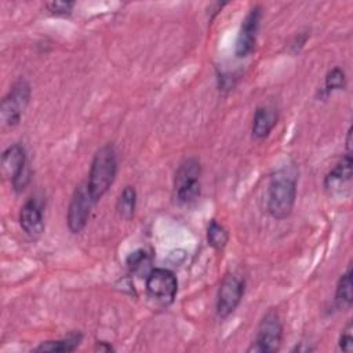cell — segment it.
Here are the masks:
<instances>
[{
  "label": "cell",
  "mask_w": 353,
  "mask_h": 353,
  "mask_svg": "<svg viewBox=\"0 0 353 353\" xmlns=\"http://www.w3.org/2000/svg\"><path fill=\"white\" fill-rule=\"evenodd\" d=\"M296 170L283 167L277 170L269 181L266 210L274 219H285L292 212L296 199Z\"/></svg>",
  "instance_id": "obj_1"
},
{
  "label": "cell",
  "mask_w": 353,
  "mask_h": 353,
  "mask_svg": "<svg viewBox=\"0 0 353 353\" xmlns=\"http://www.w3.org/2000/svg\"><path fill=\"white\" fill-rule=\"evenodd\" d=\"M117 174V153L113 145L106 143L101 146L91 161L90 172H88V179L87 186L88 190L98 203L103 194L109 190V188L113 185L114 178Z\"/></svg>",
  "instance_id": "obj_2"
},
{
  "label": "cell",
  "mask_w": 353,
  "mask_h": 353,
  "mask_svg": "<svg viewBox=\"0 0 353 353\" xmlns=\"http://www.w3.org/2000/svg\"><path fill=\"white\" fill-rule=\"evenodd\" d=\"M32 95L30 84L26 79H18L4 95L0 105V121L3 127L14 128L19 124Z\"/></svg>",
  "instance_id": "obj_3"
},
{
  "label": "cell",
  "mask_w": 353,
  "mask_h": 353,
  "mask_svg": "<svg viewBox=\"0 0 353 353\" xmlns=\"http://www.w3.org/2000/svg\"><path fill=\"white\" fill-rule=\"evenodd\" d=\"M201 165L196 157L185 159L174 176V199L179 204H190L200 194Z\"/></svg>",
  "instance_id": "obj_4"
},
{
  "label": "cell",
  "mask_w": 353,
  "mask_h": 353,
  "mask_svg": "<svg viewBox=\"0 0 353 353\" xmlns=\"http://www.w3.org/2000/svg\"><path fill=\"white\" fill-rule=\"evenodd\" d=\"M283 341V323L277 310L270 309L258 324L256 335L247 352L274 353L280 350Z\"/></svg>",
  "instance_id": "obj_5"
},
{
  "label": "cell",
  "mask_w": 353,
  "mask_h": 353,
  "mask_svg": "<svg viewBox=\"0 0 353 353\" xmlns=\"http://www.w3.org/2000/svg\"><path fill=\"white\" fill-rule=\"evenodd\" d=\"M1 172L4 178H10L17 193L26 188L30 181V170L25 148L21 143H14L1 153Z\"/></svg>",
  "instance_id": "obj_6"
},
{
  "label": "cell",
  "mask_w": 353,
  "mask_h": 353,
  "mask_svg": "<svg viewBox=\"0 0 353 353\" xmlns=\"http://www.w3.org/2000/svg\"><path fill=\"white\" fill-rule=\"evenodd\" d=\"M245 281L240 274L228 273L223 276L218 288L215 305V312L219 319H226L236 310L243 299Z\"/></svg>",
  "instance_id": "obj_7"
},
{
  "label": "cell",
  "mask_w": 353,
  "mask_h": 353,
  "mask_svg": "<svg viewBox=\"0 0 353 353\" xmlns=\"http://www.w3.org/2000/svg\"><path fill=\"white\" fill-rule=\"evenodd\" d=\"M94 204H97V203L88 190L87 182L80 183L74 189L72 199L69 201V205H68L66 223H68V229L72 233L77 234V233L83 232V229L85 228V225L88 222L91 208Z\"/></svg>",
  "instance_id": "obj_8"
},
{
  "label": "cell",
  "mask_w": 353,
  "mask_h": 353,
  "mask_svg": "<svg viewBox=\"0 0 353 353\" xmlns=\"http://www.w3.org/2000/svg\"><path fill=\"white\" fill-rule=\"evenodd\" d=\"M146 292L161 305H170L178 292V280L171 270L154 268L146 276Z\"/></svg>",
  "instance_id": "obj_9"
},
{
  "label": "cell",
  "mask_w": 353,
  "mask_h": 353,
  "mask_svg": "<svg viewBox=\"0 0 353 353\" xmlns=\"http://www.w3.org/2000/svg\"><path fill=\"white\" fill-rule=\"evenodd\" d=\"M261 18L262 7L256 4L247 12L244 19L241 21L234 46V54L237 58H247L254 51L261 26Z\"/></svg>",
  "instance_id": "obj_10"
},
{
  "label": "cell",
  "mask_w": 353,
  "mask_h": 353,
  "mask_svg": "<svg viewBox=\"0 0 353 353\" xmlns=\"http://www.w3.org/2000/svg\"><path fill=\"white\" fill-rule=\"evenodd\" d=\"M352 153H345L324 178V189L328 193H338L352 182Z\"/></svg>",
  "instance_id": "obj_11"
},
{
  "label": "cell",
  "mask_w": 353,
  "mask_h": 353,
  "mask_svg": "<svg viewBox=\"0 0 353 353\" xmlns=\"http://www.w3.org/2000/svg\"><path fill=\"white\" fill-rule=\"evenodd\" d=\"M19 225L22 230L29 237H39L44 232V219H43V211L36 199H29L25 201V204L21 207L19 211Z\"/></svg>",
  "instance_id": "obj_12"
},
{
  "label": "cell",
  "mask_w": 353,
  "mask_h": 353,
  "mask_svg": "<svg viewBox=\"0 0 353 353\" xmlns=\"http://www.w3.org/2000/svg\"><path fill=\"white\" fill-rule=\"evenodd\" d=\"M277 120H279V114L273 106H269V105L258 106L252 119V127H251L252 137L258 141L268 138L269 134L276 127Z\"/></svg>",
  "instance_id": "obj_13"
},
{
  "label": "cell",
  "mask_w": 353,
  "mask_h": 353,
  "mask_svg": "<svg viewBox=\"0 0 353 353\" xmlns=\"http://www.w3.org/2000/svg\"><path fill=\"white\" fill-rule=\"evenodd\" d=\"M353 283H352V266H347L346 272L339 277L334 302L336 309H350L353 303Z\"/></svg>",
  "instance_id": "obj_14"
},
{
  "label": "cell",
  "mask_w": 353,
  "mask_h": 353,
  "mask_svg": "<svg viewBox=\"0 0 353 353\" xmlns=\"http://www.w3.org/2000/svg\"><path fill=\"white\" fill-rule=\"evenodd\" d=\"M81 339H83V335L80 332H73V334H69L66 338L41 342L33 350L34 352H74L81 343Z\"/></svg>",
  "instance_id": "obj_15"
},
{
  "label": "cell",
  "mask_w": 353,
  "mask_h": 353,
  "mask_svg": "<svg viewBox=\"0 0 353 353\" xmlns=\"http://www.w3.org/2000/svg\"><path fill=\"white\" fill-rule=\"evenodd\" d=\"M135 207H137V190L134 186L128 185L121 190L116 201V210L123 219L130 221L134 216Z\"/></svg>",
  "instance_id": "obj_16"
},
{
  "label": "cell",
  "mask_w": 353,
  "mask_h": 353,
  "mask_svg": "<svg viewBox=\"0 0 353 353\" xmlns=\"http://www.w3.org/2000/svg\"><path fill=\"white\" fill-rule=\"evenodd\" d=\"M347 84L346 80V73L342 68L339 66H334L332 69H330L324 77V85L321 88V97H328L330 94H332L334 91H339L343 90Z\"/></svg>",
  "instance_id": "obj_17"
},
{
  "label": "cell",
  "mask_w": 353,
  "mask_h": 353,
  "mask_svg": "<svg viewBox=\"0 0 353 353\" xmlns=\"http://www.w3.org/2000/svg\"><path fill=\"white\" fill-rule=\"evenodd\" d=\"M207 241L208 245L212 247L215 251H222L229 241V233L223 228V225H221L215 219H211L207 226Z\"/></svg>",
  "instance_id": "obj_18"
},
{
  "label": "cell",
  "mask_w": 353,
  "mask_h": 353,
  "mask_svg": "<svg viewBox=\"0 0 353 353\" xmlns=\"http://www.w3.org/2000/svg\"><path fill=\"white\" fill-rule=\"evenodd\" d=\"M127 268L131 273L135 274H149V272L152 270L150 268V256L145 250H137L134 252H131L125 261Z\"/></svg>",
  "instance_id": "obj_19"
},
{
  "label": "cell",
  "mask_w": 353,
  "mask_h": 353,
  "mask_svg": "<svg viewBox=\"0 0 353 353\" xmlns=\"http://www.w3.org/2000/svg\"><path fill=\"white\" fill-rule=\"evenodd\" d=\"M74 1H48L46 8L51 15L55 17H69L73 11Z\"/></svg>",
  "instance_id": "obj_20"
},
{
  "label": "cell",
  "mask_w": 353,
  "mask_h": 353,
  "mask_svg": "<svg viewBox=\"0 0 353 353\" xmlns=\"http://www.w3.org/2000/svg\"><path fill=\"white\" fill-rule=\"evenodd\" d=\"M352 330H353V325H352V321H349L346 324V327L342 330L341 332V336H339V349L343 350V352H352L353 349V335H352Z\"/></svg>",
  "instance_id": "obj_21"
},
{
  "label": "cell",
  "mask_w": 353,
  "mask_h": 353,
  "mask_svg": "<svg viewBox=\"0 0 353 353\" xmlns=\"http://www.w3.org/2000/svg\"><path fill=\"white\" fill-rule=\"evenodd\" d=\"M309 33L307 32H301V33H298L295 37H294V40L290 43V47L296 52V51H299L303 46H305V43L307 41V39H309Z\"/></svg>",
  "instance_id": "obj_22"
},
{
  "label": "cell",
  "mask_w": 353,
  "mask_h": 353,
  "mask_svg": "<svg viewBox=\"0 0 353 353\" xmlns=\"http://www.w3.org/2000/svg\"><path fill=\"white\" fill-rule=\"evenodd\" d=\"M95 350H99V352H110V350H113V347H112L109 343H106V342H97Z\"/></svg>",
  "instance_id": "obj_23"
},
{
  "label": "cell",
  "mask_w": 353,
  "mask_h": 353,
  "mask_svg": "<svg viewBox=\"0 0 353 353\" xmlns=\"http://www.w3.org/2000/svg\"><path fill=\"white\" fill-rule=\"evenodd\" d=\"M346 153H352V127L346 132Z\"/></svg>",
  "instance_id": "obj_24"
}]
</instances>
